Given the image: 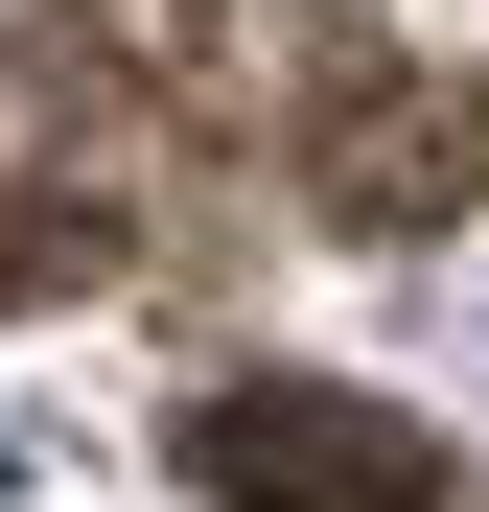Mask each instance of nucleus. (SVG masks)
Wrapping results in <instances>:
<instances>
[{
    "instance_id": "obj_1",
    "label": "nucleus",
    "mask_w": 489,
    "mask_h": 512,
    "mask_svg": "<svg viewBox=\"0 0 489 512\" xmlns=\"http://www.w3.org/2000/svg\"><path fill=\"white\" fill-rule=\"evenodd\" d=\"M210 466L257 489V512H420V466H373V419H303V396H233Z\"/></svg>"
}]
</instances>
